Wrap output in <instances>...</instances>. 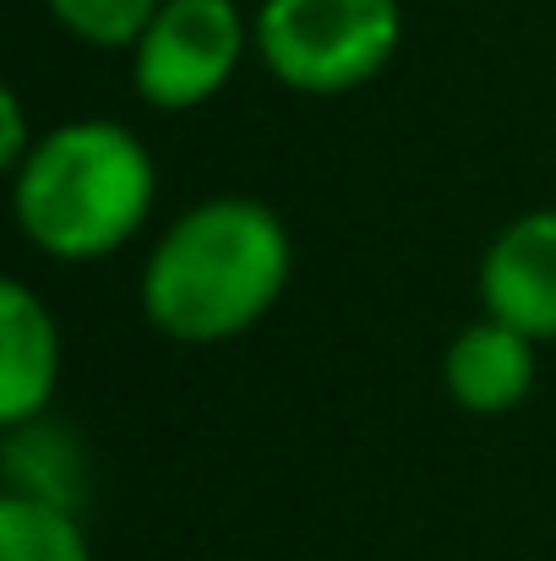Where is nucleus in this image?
I'll use <instances>...</instances> for the list:
<instances>
[{
	"label": "nucleus",
	"mask_w": 556,
	"mask_h": 561,
	"mask_svg": "<svg viewBox=\"0 0 556 561\" xmlns=\"http://www.w3.org/2000/svg\"><path fill=\"white\" fill-rule=\"evenodd\" d=\"M295 278V234L273 202L218 191L181 207L137 273L143 317L181 350H218L262 328Z\"/></svg>",
	"instance_id": "obj_1"
},
{
	"label": "nucleus",
	"mask_w": 556,
	"mask_h": 561,
	"mask_svg": "<svg viewBox=\"0 0 556 561\" xmlns=\"http://www.w3.org/2000/svg\"><path fill=\"white\" fill-rule=\"evenodd\" d=\"M16 234L60 267L121 256L154 218L159 164L148 142L110 115L49 126L5 175Z\"/></svg>",
	"instance_id": "obj_2"
},
{
	"label": "nucleus",
	"mask_w": 556,
	"mask_h": 561,
	"mask_svg": "<svg viewBox=\"0 0 556 561\" xmlns=\"http://www.w3.org/2000/svg\"><path fill=\"white\" fill-rule=\"evenodd\" d=\"M262 71L300 99L371 88L404 49V0H257Z\"/></svg>",
	"instance_id": "obj_3"
},
{
	"label": "nucleus",
	"mask_w": 556,
	"mask_h": 561,
	"mask_svg": "<svg viewBox=\"0 0 556 561\" xmlns=\"http://www.w3.org/2000/svg\"><path fill=\"white\" fill-rule=\"evenodd\" d=\"M126 55L132 88L148 110H202L235 82L246 55H257L251 11L240 0H164Z\"/></svg>",
	"instance_id": "obj_4"
},
{
	"label": "nucleus",
	"mask_w": 556,
	"mask_h": 561,
	"mask_svg": "<svg viewBox=\"0 0 556 561\" xmlns=\"http://www.w3.org/2000/svg\"><path fill=\"white\" fill-rule=\"evenodd\" d=\"M480 311L519 328L535 344H556V207L508 218L480 251Z\"/></svg>",
	"instance_id": "obj_5"
},
{
	"label": "nucleus",
	"mask_w": 556,
	"mask_h": 561,
	"mask_svg": "<svg viewBox=\"0 0 556 561\" xmlns=\"http://www.w3.org/2000/svg\"><path fill=\"white\" fill-rule=\"evenodd\" d=\"M60 322L27 278L0 284V425L44 420L60 392Z\"/></svg>",
	"instance_id": "obj_6"
},
{
	"label": "nucleus",
	"mask_w": 556,
	"mask_h": 561,
	"mask_svg": "<svg viewBox=\"0 0 556 561\" xmlns=\"http://www.w3.org/2000/svg\"><path fill=\"white\" fill-rule=\"evenodd\" d=\"M535 339H524L519 328L497 322V317H475L464 322L447 350H442V387L464 414H508L535 392Z\"/></svg>",
	"instance_id": "obj_7"
},
{
	"label": "nucleus",
	"mask_w": 556,
	"mask_h": 561,
	"mask_svg": "<svg viewBox=\"0 0 556 561\" xmlns=\"http://www.w3.org/2000/svg\"><path fill=\"white\" fill-rule=\"evenodd\" d=\"M0 491L16 496H38V502H60V507H88V447L77 442V431L44 420L11 425L5 447H0Z\"/></svg>",
	"instance_id": "obj_8"
},
{
	"label": "nucleus",
	"mask_w": 556,
	"mask_h": 561,
	"mask_svg": "<svg viewBox=\"0 0 556 561\" xmlns=\"http://www.w3.org/2000/svg\"><path fill=\"white\" fill-rule=\"evenodd\" d=\"M0 561H93L82 513L0 491Z\"/></svg>",
	"instance_id": "obj_9"
},
{
	"label": "nucleus",
	"mask_w": 556,
	"mask_h": 561,
	"mask_svg": "<svg viewBox=\"0 0 556 561\" xmlns=\"http://www.w3.org/2000/svg\"><path fill=\"white\" fill-rule=\"evenodd\" d=\"M164 0H44V11L55 16V27L88 49H132L143 38V27L154 22Z\"/></svg>",
	"instance_id": "obj_10"
},
{
	"label": "nucleus",
	"mask_w": 556,
	"mask_h": 561,
	"mask_svg": "<svg viewBox=\"0 0 556 561\" xmlns=\"http://www.w3.org/2000/svg\"><path fill=\"white\" fill-rule=\"evenodd\" d=\"M38 137H44V131H33L22 93H16V88H0V170L11 175V170L33 153V142H38Z\"/></svg>",
	"instance_id": "obj_11"
}]
</instances>
